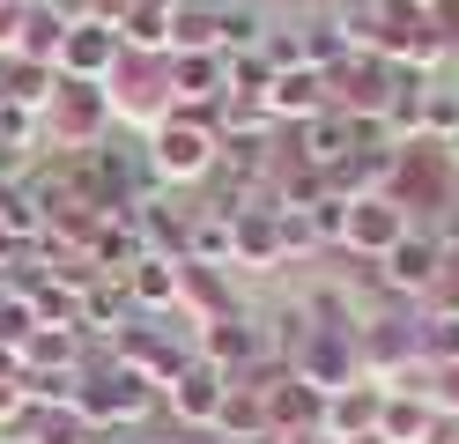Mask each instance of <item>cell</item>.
I'll list each match as a JSON object with an SVG mask.
<instances>
[{
  "mask_svg": "<svg viewBox=\"0 0 459 444\" xmlns=\"http://www.w3.org/2000/svg\"><path fill=\"white\" fill-rule=\"evenodd\" d=\"M163 393H156V385L149 378H141V370H126L119 363V355H97V363H90V355H82V378H74V414H82V422H90L97 437H111V430H126V422H141V414H149Z\"/></svg>",
  "mask_w": 459,
  "mask_h": 444,
  "instance_id": "1",
  "label": "cell"
},
{
  "mask_svg": "<svg viewBox=\"0 0 459 444\" xmlns=\"http://www.w3.org/2000/svg\"><path fill=\"white\" fill-rule=\"evenodd\" d=\"M215 163H222V126H215V118L170 111L163 126L149 134V170H156V186H208Z\"/></svg>",
  "mask_w": 459,
  "mask_h": 444,
  "instance_id": "2",
  "label": "cell"
},
{
  "mask_svg": "<svg viewBox=\"0 0 459 444\" xmlns=\"http://www.w3.org/2000/svg\"><path fill=\"white\" fill-rule=\"evenodd\" d=\"M452 156H445V141H400L393 148V170H385V200L400 207V215H445L452 207Z\"/></svg>",
  "mask_w": 459,
  "mask_h": 444,
  "instance_id": "3",
  "label": "cell"
},
{
  "mask_svg": "<svg viewBox=\"0 0 459 444\" xmlns=\"http://www.w3.org/2000/svg\"><path fill=\"white\" fill-rule=\"evenodd\" d=\"M104 97H111V118H126V126L156 134L170 111V52H119V67L104 74Z\"/></svg>",
  "mask_w": 459,
  "mask_h": 444,
  "instance_id": "4",
  "label": "cell"
},
{
  "mask_svg": "<svg viewBox=\"0 0 459 444\" xmlns=\"http://www.w3.org/2000/svg\"><path fill=\"white\" fill-rule=\"evenodd\" d=\"M38 126H45L52 148H67V156L104 148V134H111V97H104V82H67V74H60V97L45 104Z\"/></svg>",
  "mask_w": 459,
  "mask_h": 444,
  "instance_id": "5",
  "label": "cell"
},
{
  "mask_svg": "<svg viewBox=\"0 0 459 444\" xmlns=\"http://www.w3.org/2000/svg\"><path fill=\"white\" fill-rule=\"evenodd\" d=\"M311 318V311H304ZM290 370L311 385V393H341V385L363 378V355H356V326H304V341L290 348Z\"/></svg>",
  "mask_w": 459,
  "mask_h": 444,
  "instance_id": "6",
  "label": "cell"
},
{
  "mask_svg": "<svg viewBox=\"0 0 459 444\" xmlns=\"http://www.w3.org/2000/svg\"><path fill=\"white\" fill-rule=\"evenodd\" d=\"M378 282H385L393 304H415V296L429 304V289L445 282V237L429 230V222H415V230H408V237H400V245L378 259Z\"/></svg>",
  "mask_w": 459,
  "mask_h": 444,
  "instance_id": "7",
  "label": "cell"
},
{
  "mask_svg": "<svg viewBox=\"0 0 459 444\" xmlns=\"http://www.w3.org/2000/svg\"><path fill=\"white\" fill-rule=\"evenodd\" d=\"M408 230H415V222L400 215L385 193H363V200H349V215H341V252L363 259V266H378V259H385Z\"/></svg>",
  "mask_w": 459,
  "mask_h": 444,
  "instance_id": "8",
  "label": "cell"
},
{
  "mask_svg": "<svg viewBox=\"0 0 459 444\" xmlns=\"http://www.w3.org/2000/svg\"><path fill=\"white\" fill-rule=\"evenodd\" d=\"M222 400H230V378H222L215 363H200V355H193V363H186L178 378L163 385V407L178 414L186 430H215V414H222Z\"/></svg>",
  "mask_w": 459,
  "mask_h": 444,
  "instance_id": "9",
  "label": "cell"
},
{
  "mask_svg": "<svg viewBox=\"0 0 459 444\" xmlns=\"http://www.w3.org/2000/svg\"><path fill=\"white\" fill-rule=\"evenodd\" d=\"M178 311L186 326H215V318H238V289H230V266H200V259H178Z\"/></svg>",
  "mask_w": 459,
  "mask_h": 444,
  "instance_id": "10",
  "label": "cell"
},
{
  "mask_svg": "<svg viewBox=\"0 0 459 444\" xmlns=\"http://www.w3.org/2000/svg\"><path fill=\"white\" fill-rule=\"evenodd\" d=\"M378 414H385V385L356 378V385H341V393H326V422H319V437H326V444L378 437Z\"/></svg>",
  "mask_w": 459,
  "mask_h": 444,
  "instance_id": "11",
  "label": "cell"
},
{
  "mask_svg": "<svg viewBox=\"0 0 459 444\" xmlns=\"http://www.w3.org/2000/svg\"><path fill=\"white\" fill-rule=\"evenodd\" d=\"M222 89H230L222 52H170V104L178 111H215Z\"/></svg>",
  "mask_w": 459,
  "mask_h": 444,
  "instance_id": "12",
  "label": "cell"
},
{
  "mask_svg": "<svg viewBox=\"0 0 459 444\" xmlns=\"http://www.w3.org/2000/svg\"><path fill=\"white\" fill-rule=\"evenodd\" d=\"M230 237H238V266H245V274H274V266H281L274 193H260L252 207H238V215H230ZM238 266H230V274H238Z\"/></svg>",
  "mask_w": 459,
  "mask_h": 444,
  "instance_id": "13",
  "label": "cell"
},
{
  "mask_svg": "<svg viewBox=\"0 0 459 444\" xmlns=\"http://www.w3.org/2000/svg\"><path fill=\"white\" fill-rule=\"evenodd\" d=\"M260 400H267V430H281V437H319V422H326V393H311L297 370H281Z\"/></svg>",
  "mask_w": 459,
  "mask_h": 444,
  "instance_id": "14",
  "label": "cell"
},
{
  "mask_svg": "<svg viewBox=\"0 0 459 444\" xmlns=\"http://www.w3.org/2000/svg\"><path fill=\"white\" fill-rule=\"evenodd\" d=\"M119 52H126V45H119V30H111L104 15H97V22H74L67 45H60V74H67V82H104L111 67H119Z\"/></svg>",
  "mask_w": 459,
  "mask_h": 444,
  "instance_id": "15",
  "label": "cell"
},
{
  "mask_svg": "<svg viewBox=\"0 0 459 444\" xmlns=\"http://www.w3.org/2000/svg\"><path fill=\"white\" fill-rule=\"evenodd\" d=\"M15 370L22 378H82V326H38L15 348Z\"/></svg>",
  "mask_w": 459,
  "mask_h": 444,
  "instance_id": "16",
  "label": "cell"
},
{
  "mask_svg": "<svg viewBox=\"0 0 459 444\" xmlns=\"http://www.w3.org/2000/svg\"><path fill=\"white\" fill-rule=\"evenodd\" d=\"M437 422H445V414L429 407V393H415V385H385V414H378V437L385 444H437Z\"/></svg>",
  "mask_w": 459,
  "mask_h": 444,
  "instance_id": "17",
  "label": "cell"
},
{
  "mask_svg": "<svg viewBox=\"0 0 459 444\" xmlns=\"http://www.w3.org/2000/svg\"><path fill=\"white\" fill-rule=\"evenodd\" d=\"M60 97V67H38V59H0V104L22 118H45V104Z\"/></svg>",
  "mask_w": 459,
  "mask_h": 444,
  "instance_id": "18",
  "label": "cell"
},
{
  "mask_svg": "<svg viewBox=\"0 0 459 444\" xmlns=\"http://www.w3.org/2000/svg\"><path fill=\"white\" fill-rule=\"evenodd\" d=\"M119 282H126V296H134V311H178V259L141 252Z\"/></svg>",
  "mask_w": 459,
  "mask_h": 444,
  "instance_id": "19",
  "label": "cell"
},
{
  "mask_svg": "<svg viewBox=\"0 0 459 444\" xmlns=\"http://www.w3.org/2000/svg\"><path fill=\"white\" fill-rule=\"evenodd\" d=\"M170 52H222V8L215 0H178V15H170Z\"/></svg>",
  "mask_w": 459,
  "mask_h": 444,
  "instance_id": "20",
  "label": "cell"
},
{
  "mask_svg": "<svg viewBox=\"0 0 459 444\" xmlns=\"http://www.w3.org/2000/svg\"><path fill=\"white\" fill-rule=\"evenodd\" d=\"M415 341H422V370H452L459 363V311H415Z\"/></svg>",
  "mask_w": 459,
  "mask_h": 444,
  "instance_id": "21",
  "label": "cell"
},
{
  "mask_svg": "<svg viewBox=\"0 0 459 444\" xmlns=\"http://www.w3.org/2000/svg\"><path fill=\"white\" fill-rule=\"evenodd\" d=\"M60 45H67V22L45 8V0H30V8H22V59H38V67H60Z\"/></svg>",
  "mask_w": 459,
  "mask_h": 444,
  "instance_id": "22",
  "label": "cell"
},
{
  "mask_svg": "<svg viewBox=\"0 0 459 444\" xmlns=\"http://www.w3.org/2000/svg\"><path fill=\"white\" fill-rule=\"evenodd\" d=\"M38 334V304L22 289H0V348H22Z\"/></svg>",
  "mask_w": 459,
  "mask_h": 444,
  "instance_id": "23",
  "label": "cell"
},
{
  "mask_svg": "<svg viewBox=\"0 0 459 444\" xmlns=\"http://www.w3.org/2000/svg\"><path fill=\"white\" fill-rule=\"evenodd\" d=\"M274 230H281V259H311L319 252V230H311L304 207H274Z\"/></svg>",
  "mask_w": 459,
  "mask_h": 444,
  "instance_id": "24",
  "label": "cell"
},
{
  "mask_svg": "<svg viewBox=\"0 0 459 444\" xmlns=\"http://www.w3.org/2000/svg\"><path fill=\"white\" fill-rule=\"evenodd\" d=\"M30 444H104V437H97L90 422H82L74 407H52V414H45V430H38Z\"/></svg>",
  "mask_w": 459,
  "mask_h": 444,
  "instance_id": "25",
  "label": "cell"
},
{
  "mask_svg": "<svg viewBox=\"0 0 459 444\" xmlns=\"http://www.w3.org/2000/svg\"><path fill=\"white\" fill-rule=\"evenodd\" d=\"M429 30H437L445 59H459V0H429Z\"/></svg>",
  "mask_w": 459,
  "mask_h": 444,
  "instance_id": "26",
  "label": "cell"
},
{
  "mask_svg": "<svg viewBox=\"0 0 459 444\" xmlns=\"http://www.w3.org/2000/svg\"><path fill=\"white\" fill-rule=\"evenodd\" d=\"M15 400H22V378H15V385H0V437H8V414H15Z\"/></svg>",
  "mask_w": 459,
  "mask_h": 444,
  "instance_id": "27",
  "label": "cell"
},
{
  "mask_svg": "<svg viewBox=\"0 0 459 444\" xmlns=\"http://www.w3.org/2000/svg\"><path fill=\"white\" fill-rule=\"evenodd\" d=\"M22 370H15V348H0V385H15Z\"/></svg>",
  "mask_w": 459,
  "mask_h": 444,
  "instance_id": "28",
  "label": "cell"
},
{
  "mask_svg": "<svg viewBox=\"0 0 459 444\" xmlns=\"http://www.w3.org/2000/svg\"><path fill=\"white\" fill-rule=\"evenodd\" d=\"M445 156H452V170H459V134H452V141H445Z\"/></svg>",
  "mask_w": 459,
  "mask_h": 444,
  "instance_id": "29",
  "label": "cell"
},
{
  "mask_svg": "<svg viewBox=\"0 0 459 444\" xmlns=\"http://www.w3.org/2000/svg\"><path fill=\"white\" fill-rule=\"evenodd\" d=\"M0 289H8V274H0Z\"/></svg>",
  "mask_w": 459,
  "mask_h": 444,
  "instance_id": "30",
  "label": "cell"
}]
</instances>
